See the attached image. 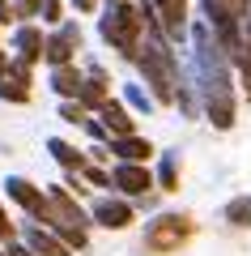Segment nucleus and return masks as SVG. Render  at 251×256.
Segmentation results:
<instances>
[{
    "mask_svg": "<svg viewBox=\"0 0 251 256\" xmlns=\"http://www.w3.org/2000/svg\"><path fill=\"white\" fill-rule=\"evenodd\" d=\"M192 73H196V98L205 102V116L213 128H234V77H230V60H226L217 34L209 30L205 18L192 22Z\"/></svg>",
    "mask_w": 251,
    "mask_h": 256,
    "instance_id": "obj_1",
    "label": "nucleus"
},
{
    "mask_svg": "<svg viewBox=\"0 0 251 256\" xmlns=\"http://www.w3.org/2000/svg\"><path fill=\"white\" fill-rule=\"evenodd\" d=\"M136 68H141L145 86H149L153 102H175V90H179V56L166 43V34L158 30V22H145V34L136 43Z\"/></svg>",
    "mask_w": 251,
    "mask_h": 256,
    "instance_id": "obj_2",
    "label": "nucleus"
},
{
    "mask_svg": "<svg viewBox=\"0 0 251 256\" xmlns=\"http://www.w3.org/2000/svg\"><path fill=\"white\" fill-rule=\"evenodd\" d=\"M98 34L107 47H115L119 56H128L132 60L136 56V43H141L145 26H141V13H136L132 0H115V4H107L98 18Z\"/></svg>",
    "mask_w": 251,
    "mask_h": 256,
    "instance_id": "obj_3",
    "label": "nucleus"
},
{
    "mask_svg": "<svg viewBox=\"0 0 251 256\" xmlns=\"http://www.w3.org/2000/svg\"><path fill=\"white\" fill-rule=\"evenodd\" d=\"M192 222L179 218V214H158V218L145 226V248L149 252H175L179 244H188Z\"/></svg>",
    "mask_w": 251,
    "mask_h": 256,
    "instance_id": "obj_4",
    "label": "nucleus"
},
{
    "mask_svg": "<svg viewBox=\"0 0 251 256\" xmlns=\"http://www.w3.org/2000/svg\"><path fill=\"white\" fill-rule=\"evenodd\" d=\"M107 180H111V188L119 192V196H145V192L153 188V171L145 162H115V171H107Z\"/></svg>",
    "mask_w": 251,
    "mask_h": 256,
    "instance_id": "obj_5",
    "label": "nucleus"
},
{
    "mask_svg": "<svg viewBox=\"0 0 251 256\" xmlns=\"http://www.w3.org/2000/svg\"><path fill=\"white\" fill-rule=\"evenodd\" d=\"M77 52H81V26L77 22H60V30L43 38V60L51 64V68L55 64H72Z\"/></svg>",
    "mask_w": 251,
    "mask_h": 256,
    "instance_id": "obj_6",
    "label": "nucleus"
},
{
    "mask_svg": "<svg viewBox=\"0 0 251 256\" xmlns=\"http://www.w3.org/2000/svg\"><path fill=\"white\" fill-rule=\"evenodd\" d=\"M153 4V22L166 34V43H183L188 34V0H149Z\"/></svg>",
    "mask_w": 251,
    "mask_h": 256,
    "instance_id": "obj_7",
    "label": "nucleus"
},
{
    "mask_svg": "<svg viewBox=\"0 0 251 256\" xmlns=\"http://www.w3.org/2000/svg\"><path fill=\"white\" fill-rule=\"evenodd\" d=\"M132 205L124 201V196H102V201H94V210H90V222H98V226H107V230H124V226H132Z\"/></svg>",
    "mask_w": 251,
    "mask_h": 256,
    "instance_id": "obj_8",
    "label": "nucleus"
},
{
    "mask_svg": "<svg viewBox=\"0 0 251 256\" xmlns=\"http://www.w3.org/2000/svg\"><path fill=\"white\" fill-rule=\"evenodd\" d=\"M43 26H34V22H21L17 30H13V60H21V64H30V68H34L38 60H43Z\"/></svg>",
    "mask_w": 251,
    "mask_h": 256,
    "instance_id": "obj_9",
    "label": "nucleus"
},
{
    "mask_svg": "<svg viewBox=\"0 0 251 256\" xmlns=\"http://www.w3.org/2000/svg\"><path fill=\"white\" fill-rule=\"evenodd\" d=\"M98 124L107 128V137H128V132H136L132 111H128L124 102H115V98H107V102L98 107Z\"/></svg>",
    "mask_w": 251,
    "mask_h": 256,
    "instance_id": "obj_10",
    "label": "nucleus"
},
{
    "mask_svg": "<svg viewBox=\"0 0 251 256\" xmlns=\"http://www.w3.org/2000/svg\"><path fill=\"white\" fill-rule=\"evenodd\" d=\"M107 154H115L119 162H149L153 146L145 137H136V132H128V137H107Z\"/></svg>",
    "mask_w": 251,
    "mask_h": 256,
    "instance_id": "obj_11",
    "label": "nucleus"
},
{
    "mask_svg": "<svg viewBox=\"0 0 251 256\" xmlns=\"http://www.w3.org/2000/svg\"><path fill=\"white\" fill-rule=\"evenodd\" d=\"M107 98H111V94H107V73H102L98 64H94V68H90V77L81 82V90H77V98H72V102H77L81 111H98Z\"/></svg>",
    "mask_w": 251,
    "mask_h": 256,
    "instance_id": "obj_12",
    "label": "nucleus"
},
{
    "mask_svg": "<svg viewBox=\"0 0 251 256\" xmlns=\"http://www.w3.org/2000/svg\"><path fill=\"white\" fill-rule=\"evenodd\" d=\"M26 248H30L34 256H72L68 248H64L47 226H38V222H30V226H26Z\"/></svg>",
    "mask_w": 251,
    "mask_h": 256,
    "instance_id": "obj_13",
    "label": "nucleus"
},
{
    "mask_svg": "<svg viewBox=\"0 0 251 256\" xmlns=\"http://www.w3.org/2000/svg\"><path fill=\"white\" fill-rule=\"evenodd\" d=\"M4 192H9V201H17L21 210H34L38 201H43V188H34V184L26 180V175H9V180H4Z\"/></svg>",
    "mask_w": 251,
    "mask_h": 256,
    "instance_id": "obj_14",
    "label": "nucleus"
},
{
    "mask_svg": "<svg viewBox=\"0 0 251 256\" xmlns=\"http://www.w3.org/2000/svg\"><path fill=\"white\" fill-rule=\"evenodd\" d=\"M81 82H85V73H81L77 64H55L51 68V90L60 94V98H77Z\"/></svg>",
    "mask_w": 251,
    "mask_h": 256,
    "instance_id": "obj_15",
    "label": "nucleus"
},
{
    "mask_svg": "<svg viewBox=\"0 0 251 256\" xmlns=\"http://www.w3.org/2000/svg\"><path fill=\"white\" fill-rule=\"evenodd\" d=\"M47 150H51V158L64 166V171H81V166H85V154H81L77 146H68L64 137H47Z\"/></svg>",
    "mask_w": 251,
    "mask_h": 256,
    "instance_id": "obj_16",
    "label": "nucleus"
},
{
    "mask_svg": "<svg viewBox=\"0 0 251 256\" xmlns=\"http://www.w3.org/2000/svg\"><path fill=\"white\" fill-rule=\"evenodd\" d=\"M158 184L162 192H175L179 188V150H166V154H162V162H158Z\"/></svg>",
    "mask_w": 251,
    "mask_h": 256,
    "instance_id": "obj_17",
    "label": "nucleus"
},
{
    "mask_svg": "<svg viewBox=\"0 0 251 256\" xmlns=\"http://www.w3.org/2000/svg\"><path fill=\"white\" fill-rule=\"evenodd\" d=\"M124 107H128V111H141V116H149V111H153V98H149V90H145V86L128 82V86H124Z\"/></svg>",
    "mask_w": 251,
    "mask_h": 256,
    "instance_id": "obj_18",
    "label": "nucleus"
},
{
    "mask_svg": "<svg viewBox=\"0 0 251 256\" xmlns=\"http://www.w3.org/2000/svg\"><path fill=\"white\" fill-rule=\"evenodd\" d=\"M226 222L230 226H251V196H234L226 205Z\"/></svg>",
    "mask_w": 251,
    "mask_h": 256,
    "instance_id": "obj_19",
    "label": "nucleus"
},
{
    "mask_svg": "<svg viewBox=\"0 0 251 256\" xmlns=\"http://www.w3.org/2000/svg\"><path fill=\"white\" fill-rule=\"evenodd\" d=\"M0 98L4 102H30V90L17 82H9V77H0Z\"/></svg>",
    "mask_w": 251,
    "mask_h": 256,
    "instance_id": "obj_20",
    "label": "nucleus"
},
{
    "mask_svg": "<svg viewBox=\"0 0 251 256\" xmlns=\"http://www.w3.org/2000/svg\"><path fill=\"white\" fill-rule=\"evenodd\" d=\"M38 18L55 26V22H64V4L60 0H38Z\"/></svg>",
    "mask_w": 251,
    "mask_h": 256,
    "instance_id": "obj_21",
    "label": "nucleus"
},
{
    "mask_svg": "<svg viewBox=\"0 0 251 256\" xmlns=\"http://www.w3.org/2000/svg\"><path fill=\"white\" fill-rule=\"evenodd\" d=\"M9 4H13V18H17V22L38 18V0H9Z\"/></svg>",
    "mask_w": 251,
    "mask_h": 256,
    "instance_id": "obj_22",
    "label": "nucleus"
},
{
    "mask_svg": "<svg viewBox=\"0 0 251 256\" xmlns=\"http://www.w3.org/2000/svg\"><path fill=\"white\" fill-rule=\"evenodd\" d=\"M60 120H64V124H81V120H85V111H81L72 98H64V102H60Z\"/></svg>",
    "mask_w": 251,
    "mask_h": 256,
    "instance_id": "obj_23",
    "label": "nucleus"
},
{
    "mask_svg": "<svg viewBox=\"0 0 251 256\" xmlns=\"http://www.w3.org/2000/svg\"><path fill=\"white\" fill-rule=\"evenodd\" d=\"M77 175H85V180H90V184H98V188H107V184H111V180H107V171H102V166H81Z\"/></svg>",
    "mask_w": 251,
    "mask_h": 256,
    "instance_id": "obj_24",
    "label": "nucleus"
},
{
    "mask_svg": "<svg viewBox=\"0 0 251 256\" xmlns=\"http://www.w3.org/2000/svg\"><path fill=\"white\" fill-rule=\"evenodd\" d=\"M17 235V226L9 222V214H4V205H0V239H13Z\"/></svg>",
    "mask_w": 251,
    "mask_h": 256,
    "instance_id": "obj_25",
    "label": "nucleus"
},
{
    "mask_svg": "<svg viewBox=\"0 0 251 256\" xmlns=\"http://www.w3.org/2000/svg\"><path fill=\"white\" fill-rule=\"evenodd\" d=\"M13 22H17V18H13V4H9V0H0V26H13Z\"/></svg>",
    "mask_w": 251,
    "mask_h": 256,
    "instance_id": "obj_26",
    "label": "nucleus"
},
{
    "mask_svg": "<svg viewBox=\"0 0 251 256\" xmlns=\"http://www.w3.org/2000/svg\"><path fill=\"white\" fill-rule=\"evenodd\" d=\"M4 256H34V252H30L26 244H17V239H9V252H4Z\"/></svg>",
    "mask_w": 251,
    "mask_h": 256,
    "instance_id": "obj_27",
    "label": "nucleus"
},
{
    "mask_svg": "<svg viewBox=\"0 0 251 256\" xmlns=\"http://www.w3.org/2000/svg\"><path fill=\"white\" fill-rule=\"evenodd\" d=\"M226 4H230L239 18H247V13H251V0H226Z\"/></svg>",
    "mask_w": 251,
    "mask_h": 256,
    "instance_id": "obj_28",
    "label": "nucleus"
},
{
    "mask_svg": "<svg viewBox=\"0 0 251 256\" xmlns=\"http://www.w3.org/2000/svg\"><path fill=\"white\" fill-rule=\"evenodd\" d=\"M4 68H9V52H0V77H4Z\"/></svg>",
    "mask_w": 251,
    "mask_h": 256,
    "instance_id": "obj_29",
    "label": "nucleus"
},
{
    "mask_svg": "<svg viewBox=\"0 0 251 256\" xmlns=\"http://www.w3.org/2000/svg\"><path fill=\"white\" fill-rule=\"evenodd\" d=\"M77 9H81V13H90V9H94V0H77Z\"/></svg>",
    "mask_w": 251,
    "mask_h": 256,
    "instance_id": "obj_30",
    "label": "nucleus"
},
{
    "mask_svg": "<svg viewBox=\"0 0 251 256\" xmlns=\"http://www.w3.org/2000/svg\"><path fill=\"white\" fill-rule=\"evenodd\" d=\"M107 4H115V0H107Z\"/></svg>",
    "mask_w": 251,
    "mask_h": 256,
    "instance_id": "obj_31",
    "label": "nucleus"
}]
</instances>
